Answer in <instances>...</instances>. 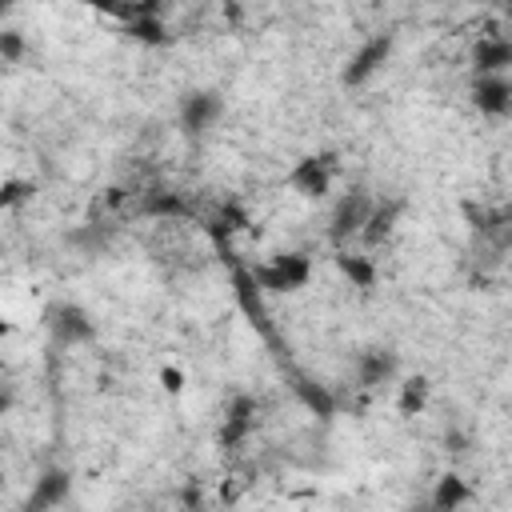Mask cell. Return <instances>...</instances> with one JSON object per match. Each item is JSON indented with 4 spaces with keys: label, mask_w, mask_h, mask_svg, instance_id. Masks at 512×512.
Returning <instances> with one entry per match:
<instances>
[{
    "label": "cell",
    "mask_w": 512,
    "mask_h": 512,
    "mask_svg": "<svg viewBox=\"0 0 512 512\" xmlns=\"http://www.w3.org/2000/svg\"><path fill=\"white\" fill-rule=\"evenodd\" d=\"M24 52H28L24 32H20V28H0V60L20 64V60H24Z\"/></svg>",
    "instance_id": "cell-17"
},
{
    "label": "cell",
    "mask_w": 512,
    "mask_h": 512,
    "mask_svg": "<svg viewBox=\"0 0 512 512\" xmlns=\"http://www.w3.org/2000/svg\"><path fill=\"white\" fill-rule=\"evenodd\" d=\"M332 164H336L332 152H324V156H304V160L288 172V184H292L300 196L320 200V196H328V188H332Z\"/></svg>",
    "instance_id": "cell-5"
},
{
    "label": "cell",
    "mask_w": 512,
    "mask_h": 512,
    "mask_svg": "<svg viewBox=\"0 0 512 512\" xmlns=\"http://www.w3.org/2000/svg\"><path fill=\"white\" fill-rule=\"evenodd\" d=\"M48 328H52V340H56V344H64V348L88 344V340L96 336V320H92L80 304H60V308H52Z\"/></svg>",
    "instance_id": "cell-6"
},
{
    "label": "cell",
    "mask_w": 512,
    "mask_h": 512,
    "mask_svg": "<svg viewBox=\"0 0 512 512\" xmlns=\"http://www.w3.org/2000/svg\"><path fill=\"white\" fill-rule=\"evenodd\" d=\"M372 204H376V200H372L364 188L344 192V196L336 200V208H332V220H328V240H332L336 248H344L352 236H360V232H364V224H368Z\"/></svg>",
    "instance_id": "cell-2"
},
{
    "label": "cell",
    "mask_w": 512,
    "mask_h": 512,
    "mask_svg": "<svg viewBox=\"0 0 512 512\" xmlns=\"http://www.w3.org/2000/svg\"><path fill=\"white\" fill-rule=\"evenodd\" d=\"M400 212H404V200H376L372 212H368V224H364L360 240H364V244H380V240H388V232L396 228Z\"/></svg>",
    "instance_id": "cell-12"
},
{
    "label": "cell",
    "mask_w": 512,
    "mask_h": 512,
    "mask_svg": "<svg viewBox=\"0 0 512 512\" xmlns=\"http://www.w3.org/2000/svg\"><path fill=\"white\" fill-rule=\"evenodd\" d=\"M472 64H476V76H508L512 40H504V36H480V44L472 48Z\"/></svg>",
    "instance_id": "cell-8"
},
{
    "label": "cell",
    "mask_w": 512,
    "mask_h": 512,
    "mask_svg": "<svg viewBox=\"0 0 512 512\" xmlns=\"http://www.w3.org/2000/svg\"><path fill=\"white\" fill-rule=\"evenodd\" d=\"M68 488H72L68 472H60V468L44 472V476L36 480L32 496H28V512H48V508H60V504H64V496H68Z\"/></svg>",
    "instance_id": "cell-9"
},
{
    "label": "cell",
    "mask_w": 512,
    "mask_h": 512,
    "mask_svg": "<svg viewBox=\"0 0 512 512\" xmlns=\"http://www.w3.org/2000/svg\"><path fill=\"white\" fill-rule=\"evenodd\" d=\"M472 500V488L460 472H444L432 488V512H460Z\"/></svg>",
    "instance_id": "cell-11"
},
{
    "label": "cell",
    "mask_w": 512,
    "mask_h": 512,
    "mask_svg": "<svg viewBox=\"0 0 512 512\" xmlns=\"http://www.w3.org/2000/svg\"><path fill=\"white\" fill-rule=\"evenodd\" d=\"M336 268L344 272V280H352V288H372V284H376V264H372L368 256L336 252Z\"/></svg>",
    "instance_id": "cell-14"
},
{
    "label": "cell",
    "mask_w": 512,
    "mask_h": 512,
    "mask_svg": "<svg viewBox=\"0 0 512 512\" xmlns=\"http://www.w3.org/2000/svg\"><path fill=\"white\" fill-rule=\"evenodd\" d=\"M424 404H428V380H424V376H408V380L400 384V396H396L400 416H416Z\"/></svg>",
    "instance_id": "cell-15"
},
{
    "label": "cell",
    "mask_w": 512,
    "mask_h": 512,
    "mask_svg": "<svg viewBox=\"0 0 512 512\" xmlns=\"http://www.w3.org/2000/svg\"><path fill=\"white\" fill-rule=\"evenodd\" d=\"M388 56H392V36L388 32H380V36H372V40H364L360 48H356V56L348 60V68H344V84L348 88H356V84H364L368 76H376L384 64H388Z\"/></svg>",
    "instance_id": "cell-4"
},
{
    "label": "cell",
    "mask_w": 512,
    "mask_h": 512,
    "mask_svg": "<svg viewBox=\"0 0 512 512\" xmlns=\"http://www.w3.org/2000/svg\"><path fill=\"white\" fill-rule=\"evenodd\" d=\"M148 212H152V216H184L188 208H184V200H176V196H152V200H148Z\"/></svg>",
    "instance_id": "cell-19"
},
{
    "label": "cell",
    "mask_w": 512,
    "mask_h": 512,
    "mask_svg": "<svg viewBox=\"0 0 512 512\" xmlns=\"http://www.w3.org/2000/svg\"><path fill=\"white\" fill-rule=\"evenodd\" d=\"M392 372H396V356H392V352L372 348V352H364V356L356 360V380H360L364 388H376V384L392 380Z\"/></svg>",
    "instance_id": "cell-13"
},
{
    "label": "cell",
    "mask_w": 512,
    "mask_h": 512,
    "mask_svg": "<svg viewBox=\"0 0 512 512\" xmlns=\"http://www.w3.org/2000/svg\"><path fill=\"white\" fill-rule=\"evenodd\" d=\"M128 36L132 40H140V44H168V28H164V20L160 16H140V20H132L128 24Z\"/></svg>",
    "instance_id": "cell-16"
},
{
    "label": "cell",
    "mask_w": 512,
    "mask_h": 512,
    "mask_svg": "<svg viewBox=\"0 0 512 512\" xmlns=\"http://www.w3.org/2000/svg\"><path fill=\"white\" fill-rule=\"evenodd\" d=\"M28 196H32V184L28 180H4L0 184V208H12L20 200H28Z\"/></svg>",
    "instance_id": "cell-18"
},
{
    "label": "cell",
    "mask_w": 512,
    "mask_h": 512,
    "mask_svg": "<svg viewBox=\"0 0 512 512\" xmlns=\"http://www.w3.org/2000/svg\"><path fill=\"white\" fill-rule=\"evenodd\" d=\"M252 276L264 292H296L312 280V260L304 252H280L268 264H260Z\"/></svg>",
    "instance_id": "cell-1"
},
{
    "label": "cell",
    "mask_w": 512,
    "mask_h": 512,
    "mask_svg": "<svg viewBox=\"0 0 512 512\" xmlns=\"http://www.w3.org/2000/svg\"><path fill=\"white\" fill-rule=\"evenodd\" d=\"M472 104L484 116H508V108H512V84H508V76H476Z\"/></svg>",
    "instance_id": "cell-7"
},
{
    "label": "cell",
    "mask_w": 512,
    "mask_h": 512,
    "mask_svg": "<svg viewBox=\"0 0 512 512\" xmlns=\"http://www.w3.org/2000/svg\"><path fill=\"white\" fill-rule=\"evenodd\" d=\"M220 116H224V100H220V92L200 88V92H188V96L180 100V128H184L188 136H204Z\"/></svg>",
    "instance_id": "cell-3"
},
{
    "label": "cell",
    "mask_w": 512,
    "mask_h": 512,
    "mask_svg": "<svg viewBox=\"0 0 512 512\" xmlns=\"http://www.w3.org/2000/svg\"><path fill=\"white\" fill-rule=\"evenodd\" d=\"M444 448H448L452 456H460V452H468V436L456 432V428H448V432H444Z\"/></svg>",
    "instance_id": "cell-21"
},
{
    "label": "cell",
    "mask_w": 512,
    "mask_h": 512,
    "mask_svg": "<svg viewBox=\"0 0 512 512\" xmlns=\"http://www.w3.org/2000/svg\"><path fill=\"white\" fill-rule=\"evenodd\" d=\"M160 388H164L168 396H180V392H184V372L172 368V364H164V368H160Z\"/></svg>",
    "instance_id": "cell-20"
},
{
    "label": "cell",
    "mask_w": 512,
    "mask_h": 512,
    "mask_svg": "<svg viewBox=\"0 0 512 512\" xmlns=\"http://www.w3.org/2000/svg\"><path fill=\"white\" fill-rule=\"evenodd\" d=\"M252 424H256V404H252L248 396H236V400H232V408H228V416H224L220 444H224V448H236V444L252 432Z\"/></svg>",
    "instance_id": "cell-10"
},
{
    "label": "cell",
    "mask_w": 512,
    "mask_h": 512,
    "mask_svg": "<svg viewBox=\"0 0 512 512\" xmlns=\"http://www.w3.org/2000/svg\"><path fill=\"white\" fill-rule=\"evenodd\" d=\"M8 332H12V320H4V316H0V340H4Z\"/></svg>",
    "instance_id": "cell-22"
}]
</instances>
